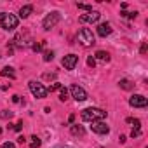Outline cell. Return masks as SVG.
<instances>
[{"mask_svg": "<svg viewBox=\"0 0 148 148\" xmlns=\"http://www.w3.org/2000/svg\"><path fill=\"white\" fill-rule=\"evenodd\" d=\"M80 117H82V120H86V122H96V120H103V119L106 117V112L101 110V108H94V106H91V108L82 110Z\"/></svg>", "mask_w": 148, "mask_h": 148, "instance_id": "6da1fadb", "label": "cell"}, {"mask_svg": "<svg viewBox=\"0 0 148 148\" xmlns=\"http://www.w3.org/2000/svg\"><path fill=\"white\" fill-rule=\"evenodd\" d=\"M18 23H19V18L11 14V12H0V26L7 32H12L18 28Z\"/></svg>", "mask_w": 148, "mask_h": 148, "instance_id": "7a4b0ae2", "label": "cell"}, {"mask_svg": "<svg viewBox=\"0 0 148 148\" xmlns=\"http://www.w3.org/2000/svg\"><path fill=\"white\" fill-rule=\"evenodd\" d=\"M77 40H79L84 47H91V45L96 44V37H94V33H92L89 28H82V30L79 32V35H77Z\"/></svg>", "mask_w": 148, "mask_h": 148, "instance_id": "3957f363", "label": "cell"}, {"mask_svg": "<svg viewBox=\"0 0 148 148\" xmlns=\"http://www.w3.org/2000/svg\"><path fill=\"white\" fill-rule=\"evenodd\" d=\"M59 21H61V14H59L58 11H52V12H49V14L44 18V21H42V28H44L45 32H49V30H52Z\"/></svg>", "mask_w": 148, "mask_h": 148, "instance_id": "277c9868", "label": "cell"}, {"mask_svg": "<svg viewBox=\"0 0 148 148\" xmlns=\"http://www.w3.org/2000/svg\"><path fill=\"white\" fill-rule=\"evenodd\" d=\"M28 87H30V91H32V94L35 96V98H38V99H42V98H45L49 92H47V87L44 86V84H40L38 80H30L28 82Z\"/></svg>", "mask_w": 148, "mask_h": 148, "instance_id": "5b68a950", "label": "cell"}, {"mask_svg": "<svg viewBox=\"0 0 148 148\" xmlns=\"http://www.w3.org/2000/svg\"><path fill=\"white\" fill-rule=\"evenodd\" d=\"M70 92H71V96H73V99H75V101H86L89 98L87 92H86V89L80 87V86H77V84H73L70 87Z\"/></svg>", "mask_w": 148, "mask_h": 148, "instance_id": "8992f818", "label": "cell"}, {"mask_svg": "<svg viewBox=\"0 0 148 148\" xmlns=\"http://www.w3.org/2000/svg\"><path fill=\"white\" fill-rule=\"evenodd\" d=\"M61 64H63L66 70H73V68L79 64V56H77V54H66V56L61 59Z\"/></svg>", "mask_w": 148, "mask_h": 148, "instance_id": "52a82bcc", "label": "cell"}, {"mask_svg": "<svg viewBox=\"0 0 148 148\" xmlns=\"http://www.w3.org/2000/svg\"><path fill=\"white\" fill-rule=\"evenodd\" d=\"M129 105H131L132 108H145V106L148 105V99H146L143 94H134V96L129 98Z\"/></svg>", "mask_w": 148, "mask_h": 148, "instance_id": "ba28073f", "label": "cell"}, {"mask_svg": "<svg viewBox=\"0 0 148 148\" xmlns=\"http://www.w3.org/2000/svg\"><path fill=\"white\" fill-rule=\"evenodd\" d=\"M91 131L96 132V134H108L110 132V127L103 120H96V122H91Z\"/></svg>", "mask_w": 148, "mask_h": 148, "instance_id": "9c48e42d", "label": "cell"}, {"mask_svg": "<svg viewBox=\"0 0 148 148\" xmlns=\"http://www.w3.org/2000/svg\"><path fill=\"white\" fill-rule=\"evenodd\" d=\"M99 18H101V12L91 11V12H87V14H82L79 19H80V23H96Z\"/></svg>", "mask_w": 148, "mask_h": 148, "instance_id": "30bf717a", "label": "cell"}, {"mask_svg": "<svg viewBox=\"0 0 148 148\" xmlns=\"http://www.w3.org/2000/svg\"><path fill=\"white\" fill-rule=\"evenodd\" d=\"M96 32H98V35L99 37H108L110 33H112V25L110 23H101V25H98V28H96Z\"/></svg>", "mask_w": 148, "mask_h": 148, "instance_id": "8fae6325", "label": "cell"}, {"mask_svg": "<svg viewBox=\"0 0 148 148\" xmlns=\"http://www.w3.org/2000/svg\"><path fill=\"white\" fill-rule=\"evenodd\" d=\"M70 132H71L73 136H84V134H86V129H84L82 125H79V124H73V125L70 127Z\"/></svg>", "mask_w": 148, "mask_h": 148, "instance_id": "7c38bea8", "label": "cell"}, {"mask_svg": "<svg viewBox=\"0 0 148 148\" xmlns=\"http://www.w3.org/2000/svg\"><path fill=\"white\" fill-rule=\"evenodd\" d=\"M32 12H33V5H23V7L19 9V18H21V19H26Z\"/></svg>", "mask_w": 148, "mask_h": 148, "instance_id": "4fadbf2b", "label": "cell"}, {"mask_svg": "<svg viewBox=\"0 0 148 148\" xmlns=\"http://www.w3.org/2000/svg\"><path fill=\"white\" fill-rule=\"evenodd\" d=\"M0 75H2V77H9V79H16V71H14V68H11V66H5V68H2V71H0Z\"/></svg>", "mask_w": 148, "mask_h": 148, "instance_id": "5bb4252c", "label": "cell"}, {"mask_svg": "<svg viewBox=\"0 0 148 148\" xmlns=\"http://www.w3.org/2000/svg\"><path fill=\"white\" fill-rule=\"evenodd\" d=\"M92 58H94V59H99V61H105V63L110 61V54H108L106 51H96V54H94Z\"/></svg>", "mask_w": 148, "mask_h": 148, "instance_id": "9a60e30c", "label": "cell"}, {"mask_svg": "<svg viewBox=\"0 0 148 148\" xmlns=\"http://www.w3.org/2000/svg\"><path fill=\"white\" fill-rule=\"evenodd\" d=\"M119 86H120L122 89H125V91H131V89L134 87V84H132L131 80H127V79H122V80L119 82Z\"/></svg>", "mask_w": 148, "mask_h": 148, "instance_id": "2e32d148", "label": "cell"}, {"mask_svg": "<svg viewBox=\"0 0 148 148\" xmlns=\"http://www.w3.org/2000/svg\"><path fill=\"white\" fill-rule=\"evenodd\" d=\"M30 139H32V141H30V148H40V145H42V139H40L38 136H32Z\"/></svg>", "mask_w": 148, "mask_h": 148, "instance_id": "e0dca14e", "label": "cell"}, {"mask_svg": "<svg viewBox=\"0 0 148 148\" xmlns=\"http://www.w3.org/2000/svg\"><path fill=\"white\" fill-rule=\"evenodd\" d=\"M120 16H124V18H127V19H136L138 12H136V11H134V12H127V11H122V12H120Z\"/></svg>", "mask_w": 148, "mask_h": 148, "instance_id": "ac0fdd59", "label": "cell"}, {"mask_svg": "<svg viewBox=\"0 0 148 148\" xmlns=\"http://www.w3.org/2000/svg\"><path fill=\"white\" fill-rule=\"evenodd\" d=\"M52 59H54V52H52V51H44V61L49 63V61H52Z\"/></svg>", "mask_w": 148, "mask_h": 148, "instance_id": "d6986e66", "label": "cell"}, {"mask_svg": "<svg viewBox=\"0 0 148 148\" xmlns=\"http://www.w3.org/2000/svg\"><path fill=\"white\" fill-rule=\"evenodd\" d=\"M59 91H61V92H59V99H61V101H66V99H68V89H66V87H61Z\"/></svg>", "mask_w": 148, "mask_h": 148, "instance_id": "ffe728a7", "label": "cell"}, {"mask_svg": "<svg viewBox=\"0 0 148 148\" xmlns=\"http://www.w3.org/2000/svg\"><path fill=\"white\" fill-rule=\"evenodd\" d=\"M125 122H127V124H132V125H134L132 129H139V124H141V122H139L138 119H132V117H129V119H127Z\"/></svg>", "mask_w": 148, "mask_h": 148, "instance_id": "44dd1931", "label": "cell"}, {"mask_svg": "<svg viewBox=\"0 0 148 148\" xmlns=\"http://www.w3.org/2000/svg\"><path fill=\"white\" fill-rule=\"evenodd\" d=\"M77 7H79V9H82V11H87V12H91V11H92V7H91L89 4H77Z\"/></svg>", "mask_w": 148, "mask_h": 148, "instance_id": "7402d4cb", "label": "cell"}, {"mask_svg": "<svg viewBox=\"0 0 148 148\" xmlns=\"http://www.w3.org/2000/svg\"><path fill=\"white\" fill-rule=\"evenodd\" d=\"M44 45H45V40H44V42H40V44H33V45H32V49H33L35 52H38V51H42V47H44Z\"/></svg>", "mask_w": 148, "mask_h": 148, "instance_id": "603a6c76", "label": "cell"}, {"mask_svg": "<svg viewBox=\"0 0 148 148\" xmlns=\"http://www.w3.org/2000/svg\"><path fill=\"white\" fill-rule=\"evenodd\" d=\"M0 117H2V119H12V112H7V110H4V112H0Z\"/></svg>", "mask_w": 148, "mask_h": 148, "instance_id": "cb8c5ba5", "label": "cell"}, {"mask_svg": "<svg viewBox=\"0 0 148 148\" xmlns=\"http://www.w3.org/2000/svg\"><path fill=\"white\" fill-rule=\"evenodd\" d=\"M87 64H89L91 68H94V66H96V59H94L92 56H89V58H87Z\"/></svg>", "mask_w": 148, "mask_h": 148, "instance_id": "d4e9b609", "label": "cell"}, {"mask_svg": "<svg viewBox=\"0 0 148 148\" xmlns=\"http://www.w3.org/2000/svg\"><path fill=\"white\" fill-rule=\"evenodd\" d=\"M58 89H61V84H54V86L47 87V92H52V91H58Z\"/></svg>", "mask_w": 148, "mask_h": 148, "instance_id": "484cf974", "label": "cell"}, {"mask_svg": "<svg viewBox=\"0 0 148 148\" xmlns=\"http://www.w3.org/2000/svg\"><path fill=\"white\" fill-rule=\"evenodd\" d=\"M139 134H141V131H139V129H132V131H131V138H138Z\"/></svg>", "mask_w": 148, "mask_h": 148, "instance_id": "4316f807", "label": "cell"}, {"mask_svg": "<svg viewBox=\"0 0 148 148\" xmlns=\"http://www.w3.org/2000/svg\"><path fill=\"white\" fill-rule=\"evenodd\" d=\"M0 148H16V146H14V143H11V141H7V143H4L2 146H0Z\"/></svg>", "mask_w": 148, "mask_h": 148, "instance_id": "83f0119b", "label": "cell"}, {"mask_svg": "<svg viewBox=\"0 0 148 148\" xmlns=\"http://www.w3.org/2000/svg\"><path fill=\"white\" fill-rule=\"evenodd\" d=\"M146 51H148V44H146V42H143V45H141V49H139V52H141V54H145Z\"/></svg>", "mask_w": 148, "mask_h": 148, "instance_id": "f1b7e54d", "label": "cell"}, {"mask_svg": "<svg viewBox=\"0 0 148 148\" xmlns=\"http://www.w3.org/2000/svg\"><path fill=\"white\" fill-rule=\"evenodd\" d=\"M12 129H14V131H16V132H19V131H21V129H23V122H18V124H16V125H14V127H12Z\"/></svg>", "mask_w": 148, "mask_h": 148, "instance_id": "f546056e", "label": "cell"}, {"mask_svg": "<svg viewBox=\"0 0 148 148\" xmlns=\"http://www.w3.org/2000/svg\"><path fill=\"white\" fill-rule=\"evenodd\" d=\"M44 77H45V79H56V75H54V73H45Z\"/></svg>", "mask_w": 148, "mask_h": 148, "instance_id": "4dcf8cb0", "label": "cell"}, {"mask_svg": "<svg viewBox=\"0 0 148 148\" xmlns=\"http://www.w3.org/2000/svg\"><path fill=\"white\" fill-rule=\"evenodd\" d=\"M12 103H19V96H18V94L12 96Z\"/></svg>", "mask_w": 148, "mask_h": 148, "instance_id": "1f68e13d", "label": "cell"}, {"mask_svg": "<svg viewBox=\"0 0 148 148\" xmlns=\"http://www.w3.org/2000/svg\"><path fill=\"white\" fill-rule=\"evenodd\" d=\"M25 141H26V139H25V138H23V136H19V138H18V143H21V145H23V143H25Z\"/></svg>", "mask_w": 148, "mask_h": 148, "instance_id": "d6a6232c", "label": "cell"}, {"mask_svg": "<svg viewBox=\"0 0 148 148\" xmlns=\"http://www.w3.org/2000/svg\"><path fill=\"white\" fill-rule=\"evenodd\" d=\"M73 120H75V115H70V119H68V122H70V124H73Z\"/></svg>", "mask_w": 148, "mask_h": 148, "instance_id": "836d02e7", "label": "cell"}, {"mask_svg": "<svg viewBox=\"0 0 148 148\" xmlns=\"http://www.w3.org/2000/svg\"><path fill=\"white\" fill-rule=\"evenodd\" d=\"M0 132H2V129H0Z\"/></svg>", "mask_w": 148, "mask_h": 148, "instance_id": "e575fe53", "label": "cell"}]
</instances>
